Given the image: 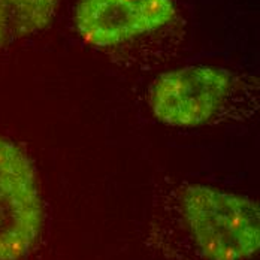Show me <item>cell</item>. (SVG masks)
<instances>
[{
	"instance_id": "cell-4",
	"label": "cell",
	"mask_w": 260,
	"mask_h": 260,
	"mask_svg": "<svg viewBox=\"0 0 260 260\" xmlns=\"http://www.w3.org/2000/svg\"><path fill=\"white\" fill-rule=\"evenodd\" d=\"M175 14L172 0H79L75 21L88 45L108 48L169 24Z\"/></svg>"
},
{
	"instance_id": "cell-2",
	"label": "cell",
	"mask_w": 260,
	"mask_h": 260,
	"mask_svg": "<svg viewBox=\"0 0 260 260\" xmlns=\"http://www.w3.org/2000/svg\"><path fill=\"white\" fill-rule=\"evenodd\" d=\"M42 204L33 165L0 136V260H21L38 241Z\"/></svg>"
},
{
	"instance_id": "cell-5",
	"label": "cell",
	"mask_w": 260,
	"mask_h": 260,
	"mask_svg": "<svg viewBox=\"0 0 260 260\" xmlns=\"http://www.w3.org/2000/svg\"><path fill=\"white\" fill-rule=\"evenodd\" d=\"M57 6L58 0H0V47L48 26Z\"/></svg>"
},
{
	"instance_id": "cell-1",
	"label": "cell",
	"mask_w": 260,
	"mask_h": 260,
	"mask_svg": "<svg viewBox=\"0 0 260 260\" xmlns=\"http://www.w3.org/2000/svg\"><path fill=\"white\" fill-rule=\"evenodd\" d=\"M181 207L207 260H248L260 247L259 207L248 198L207 185L184 190Z\"/></svg>"
},
{
	"instance_id": "cell-3",
	"label": "cell",
	"mask_w": 260,
	"mask_h": 260,
	"mask_svg": "<svg viewBox=\"0 0 260 260\" xmlns=\"http://www.w3.org/2000/svg\"><path fill=\"white\" fill-rule=\"evenodd\" d=\"M231 84L226 71L211 66H188L163 74L151 90L153 114L172 127L205 124L224 104Z\"/></svg>"
}]
</instances>
